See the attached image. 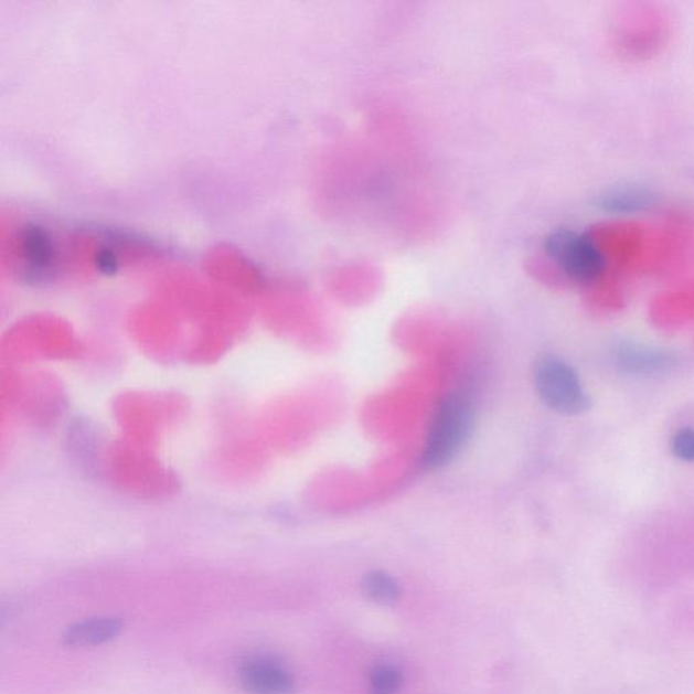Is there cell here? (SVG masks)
Returning <instances> with one entry per match:
<instances>
[{
  "label": "cell",
  "instance_id": "1",
  "mask_svg": "<svg viewBox=\"0 0 694 694\" xmlns=\"http://www.w3.org/2000/svg\"><path fill=\"white\" fill-rule=\"evenodd\" d=\"M474 406L470 396L453 391L444 396L427 427L423 466L435 471L452 462L472 436Z\"/></svg>",
  "mask_w": 694,
  "mask_h": 694
},
{
  "label": "cell",
  "instance_id": "2",
  "mask_svg": "<svg viewBox=\"0 0 694 694\" xmlns=\"http://www.w3.org/2000/svg\"><path fill=\"white\" fill-rule=\"evenodd\" d=\"M540 401L553 410L566 417L584 414L590 407L577 371L565 360L555 355L540 359L533 373Z\"/></svg>",
  "mask_w": 694,
  "mask_h": 694
},
{
  "label": "cell",
  "instance_id": "3",
  "mask_svg": "<svg viewBox=\"0 0 694 694\" xmlns=\"http://www.w3.org/2000/svg\"><path fill=\"white\" fill-rule=\"evenodd\" d=\"M545 253L573 281L595 282L604 275L607 259L592 237L573 229H557L545 239Z\"/></svg>",
  "mask_w": 694,
  "mask_h": 694
},
{
  "label": "cell",
  "instance_id": "4",
  "mask_svg": "<svg viewBox=\"0 0 694 694\" xmlns=\"http://www.w3.org/2000/svg\"><path fill=\"white\" fill-rule=\"evenodd\" d=\"M242 685L250 694H292L295 680L275 658L257 655L242 664Z\"/></svg>",
  "mask_w": 694,
  "mask_h": 694
},
{
  "label": "cell",
  "instance_id": "5",
  "mask_svg": "<svg viewBox=\"0 0 694 694\" xmlns=\"http://www.w3.org/2000/svg\"><path fill=\"white\" fill-rule=\"evenodd\" d=\"M612 357L617 370L632 376L662 375L677 364V359L672 353L633 342L617 345Z\"/></svg>",
  "mask_w": 694,
  "mask_h": 694
},
{
  "label": "cell",
  "instance_id": "6",
  "mask_svg": "<svg viewBox=\"0 0 694 694\" xmlns=\"http://www.w3.org/2000/svg\"><path fill=\"white\" fill-rule=\"evenodd\" d=\"M656 203L650 189L637 185L617 186L598 195V210L610 216H634L650 211Z\"/></svg>",
  "mask_w": 694,
  "mask_h": 694
},
{
  "label": "cell",
  "instance_id": "7",
  "mask_svg": "<svg viewBox=\"0 0 694 694\" xmlns=\"http://www.w3.org/2000/svg\"><path fill=\"white\" fill-rule=\"evenodd\" d=\"M121 621L117 619H93L71 627L64 634L65 644L73 648H87L109 642L121 631Z\"/></svg>",
  "mask_w": 694,
  "mask_h": 694
},
{
  "label": "cell",
  "instance_id": "8",
  "mask_svg": "<svg viewBox=\"0 0 694 694\" xmlns=\"http://www.w3.org/2000/svg\"><path fill=\"white\" fill-rule=\"evenodd\" d=\"M364 590L371 600L383 605L399 600L401 586L394 577L384 572H372L365 575Z\"/></svg>",
  "mask_w": 694,
  "mask_h": 694
},
{
  "label": "cell",
  "instance_id": "9",
  "mask_svg": "<svg viewBox=\"0 0 694 694\" xmlns=\"http://www.w3.org/2000/svg\"><path fill=\"white\" fill-rule=\"evenodd\" d=\"M402 685V674L393 666H378L371 675L372 694H395Z\"/></svg>",
  "mask_w": 694,
  "mask_h": 694
},
{
  "label": "cell",
  "instance_id": "10",
  "mask_svg": "<svg viewBox=\"0 0 694 694\" xmlns=\"http://www.w3.org/2000/svg\"><path fill=\"white\" fill-rule=\"evenodd\" d=\"M672 452L679 460L694 462V429L682 427L672 438Z\"/></svg>",
  "mask_w": 694,
  "mask_h": 694
}]
</instances>
